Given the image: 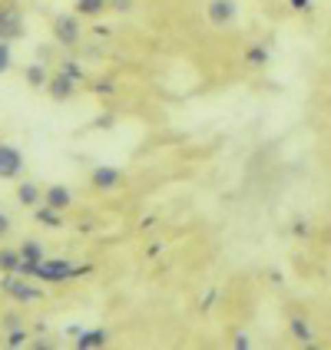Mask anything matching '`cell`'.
Here are the masks:
<instances>
[{
  "mask_svg": "<svg viewBox=\"0 0 331 350\" xmlns=\"http://www.w3.org/2000/svg\"><path fill=\"white\" fill-rule=\"evenodd\" d=\"M27 83H30V86H47V83H50V73H47V66H43V63H34V66H27Z\"/></svg>",
  "mask_w": 331,
  "mask_h": 350,
  "instance_id": "16",
  "label": "cell"
},
{
  "mask_svg": "<svg viewBox=\"0 0 331 350\" xmlns=\"http://www.w3.org/2000/svg\"><path fill=\"white\" fill-rule=\"evenodd\" d=\"M20 258H23V265H20V271H23V274H30V268L43 261V245H40L37 238H27V241L20 245Z\"/></svg>",
  "mask_w": 331,
  "mask_h": 350,
  "instance_id": "8",
  "label": "cell"
},
{
  "mask_svg": "<svg viewBox=\"0 0 331 350\" xmlns=\"http://www.w3.org/2000/svg\"><path fill=\"white\" fill-rule=\"evenodd\" d=\"M47 93L57 99V103L70 99L73 93H77V77H73V73H66V70H60V73H53V77H50V83H47Z\"/></svg>",
  "mask_w": 331,
  "mask_h": 350,
  "instance_id": "6",
  "label": "cell"
},
{
  "mask_svg": "<svg viewBox=\"0 0 331 350\" xmlns=\"http://www.w3.org/2000/svg\"><path fill=\"white\" fill-rule=\"evenodd\" d=\"M10 63H14V50H10V40L0 37V77L10 70Z\"/></svg>",
  "mask_w": 331,
  "mask_h": 350,
  "instance_id": "17",
  "label": "cell"
},
{
  "mask_svg": "<svg viewBox=\"0 0 331 350\" xmlns=\"http://www.w3.org/2000/svg\"><path fill=\"white\" fill-rule=\"evenodd\" d=\"M23 172V152L14 142H0V178H17Z\"/></svg>",
  "mask_w": 331,
  "mask_h": 350,
  "instance_id": "2",
  "label": "cell"
},
{
  "mask_svg": "<svg viewBox=\"0 0 331 350\" xmlns=\"http://www.w3.org/2000/svg\"><path fill=\"white\" fill-rule=\"evenodd\" d=\"M113 7L117 10H130V0H113Z\"/></svg>",
  "mask_w": 331,
  "mask_h": 350,
  "instance_id": "22",
  "label": "cell"
},
{
  "mask_svg": "<svg viewBox=\"0 0 331 350\" xmlns=\"http://www.w3.org/2000/svg\"><path fill=\"white\" fill-rule=\"evenodd\" d=\"M0 288L10 294V297H17V301H40L43 294H40V288H34V284H27L23 278H17V271H10L3 281H0Z\"/></svg>",
  "mask_w": 331,
  "mask_h": 350,
  "instance_id": "5",
  "label": "cell"
},
{
  "mask_svg": "<svg viewBox=\"0 0 331 350\" xmlns=\"http://www.w3.org/2000/svg\"><path fill=\"white\" fill-rule=\"evenodd\" d=\"M53 37H57V43H63V46H77L79 43V17H73V14L53 17Z\"/></svg>",
  "mask_w": 331,
  "mask_h": 350,
  "instance_id": "3",
  "label": "cell"
},
{
  "mask_svg": "<svg viewBox=\"0 0 331 350\" xmlns=\"http://www.w3.org/2000/svg\"><path fill=\"white\" fill-rule=\"evenodd\" d=\"M10 228H14V225H10V215H7V212H0V238H3V234L10 232Z\"/></svg>",
  "mask_w": 331,
  "mask_h": 350,
  "instance_id": "20",
  "label": "cell"
},
{
  "mask_svg": "<svg viewBox=\"0 0 331 350\" xmlns=\"http://www.w3.org/2000/svg\"><path fill=\"white\" fill-rule=\"evenodd\" d=\"M37 218L40 221H47L50 228H60V212L57 208H50V205H37Z\"/></svg>",
  "mask_w": 331,
  "mask_h": 350,
  "instance_id": "18",
  "label": "cell"
},
{
  "mask_svg": "<svg viewBox=\"0 0 331 350\" xmlns=\"http://www.w3.org/2000/svg\"><path fill=\"white\" fill-rule=\"evenodd\" d=\"M23 340H27V334L20 331V327H17V331H10V334H7V347H20Z\"/></svg>",
  "mask_w": 331,
  "mask_h": 350,
  "instance_id": "19",
  "label": "cell"
},
{
  "mask_svg": "<svg viewBox=\"0 0 331 350\" xmlns=\"http://www.w3.org/2000/svg\"><path fill=\"white\" fill-rule=\"evenodd\" d=\"M23 258H20V248H0V271H20Z\"/></svg>",
  "mask_w": 331,
  "mask_h": 350,
  "instance_id": "13",
  "label": "cell"
},
{
  "mask_svg": "<svg viewBox=\"0 0 331 350\" xmlns=\"http://www.w3.org/2000/svg\"><path fill=\"white\" fill-rule=\"evenodd\" d=\"M70 202H73V192H70L66 185H50V189L43 192V205H50V208H57V212H66Z\"/></svg>",
  "mask_w": 331,
  "mask_h": 350,
  "instance_id": "9",
  "label": "cell"
},
{
  "mask_svg": "<svg viewBox=\"0 0 331 350\" xmlns=\"http://www.w3.org/2000/svg\"><path fill=\"white\" fill-rule=\"evenodd\" d=\"M235 347L245 350V347H249V337H245V334H238V337H235Z\"/></svg>",
  "mask_w": 331,
  "mask_h": 350,
  "instance_id": "21",
  "label": "cell"
},
{
  "mask_svg": "<svg viewBox=\"0 0 331 350\" xmlns=\"http://www.w3.org/2000/svg\"><path fill=\"white\" fill-rule=\"evenodd\" d=\"M17 202H20V205H27V208H37V205H43V192H40L37 182H20V185H17Z\"/></svg>",
  "mask_w": 331,
  "mask_h": 350,
  "instance_id": "11",
  "label": "cell"
},
{
  "mask_svg": "<svg viewBox=\"0 0 331 350\" xmlns=\"http://www.w3.org/2000/svg\"><path fill=\"white\" fill-rule=\"evenodd\" d=\"M206 17L212 27H232L235 17H238V7H235V0H209Z\"/></svg>",
  "mask_w": 331,
  "mask_h": 350,
  "instance_id": "4",
  "label": "cell"
},
{
  "mask_svg": "<svg viewBox=\"0 0 331 350\" xmlns=\"http://www.w3.org/2000/svg\"><path fill=\"white\" fill-rule=\"evenodd\" d=\"M30 274H34L37 281H47V284H63V281L83 274V265H73L70 258H43L40 265L30 268Z\"/></svg>",
  "mask_w": 331,
  "mask_h": 350,
  "instance_id": "1",
  "label": "cell"
},
{
  "mask_svg": "<svg viewBox=\"0 0 331 350\" xmlns=\"http://www.w3.org/2000/svg\"><path fill=\"white\" fill-rule=\"evenodd\" d=\"M119 178H123V175H119L117 165H97V169L90 172V185H93L97 192H113L119 185Z\"/></svg>",
  "mask_w": 331,
  "mask_h": 350,
  "instance_id": "7",
  "label": "cell"
},
{
  "mask_svg": "<svg viewBox=\"0 0 331 350\" xmlns=\"http://www.w3.org/2000/svg\"><path fill=\"white\" fill-rule=\"evenodd\" d=\"M295 7H308V3H312V0H292Z\"/></svg>",
  "mask_w": 331,
  "mask_h": 350,
  "instance_id": "23",
  "label": "cell"
},
{
  "mask_svg": "<svg viewBox=\"0 0 331 350\" xmlns=\"http://www.w3.org/2000/svg\"><path fill=\"white\" fill-rule=\"evenodd\" d=\"M106 344V331L97 327V331H79L77 334V347L79 350H90V347H103Z\"/></svg>",
  "mask_w": 331,
  "mask_h": 350,
  "instance_id": "12",
  "label": "cell"
},
{
  "mask_svg": "<svg viewBox=\"0 0 331 350\" xmlns=\"http://www.w3.org/2000/svg\"><path fill=\"white\" fill-rule=\"evenodd\" d=\"M110 0H77V14L79 17H99L106 10Z\"/></svg>",
  "mask_w": 331,
  "mask_h": 350,
  "instance_id": "15",
  "label": "cell"
},
{
  "mask_svg": "<svg viewBox=\"0 0 331 350\" xmlns=\"http://www.w3.org/2000/svg\"><path fill=\"white\" fill-rule=\"evenodd\" d=\"M292 337L298 344H312L315 334H312V324L308 321H302V317H292Z\"/></svg>",
  "mask_w": 331,
  "mask_h": 350,
  "instance_id": "14",
  "label": "cell"
},
{
  "mask_svg": "<svg viewBox=\"0 0 331 350\" xmlns=\"http://www.w3.org/2000/svg\"><path fill=\"white\" fill-rule=\"evenodd\" d=\"M0 37L3 40L23 37V17L17 10H0Z\"/></svg>",
  "mask_w": 331,
  "mask_h": 350,
  "instance_id": "10",
  "label": "cell"
}]
</instances>
